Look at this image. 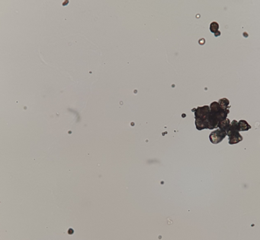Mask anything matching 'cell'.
Masks as SVG:
<instances>
[{
	"label": "cell",
	"instance_id": "6",
	"mask_svg": "<svg viewBox=\"0 0 260 240\" xmlns=\"http://www.w3.org/2000/svg\"><path fill=\"white\" fill-rule=\"evenodd\" d=\"M238 123H239V130L241 131H246L251 128L250 125L246 121H244V120H241V121H239Z\"/></svg>",
	"mask_w": 260,
	"mask_h": 240
},
{
	"label": "cell",
	"instance_id": "5",
	"mask_svg": "<svg viewBox=\"0 0 260 240\" xmlns=\"http://www.w3.org/2000/svg\"><path fill=\"white\" fill-rule=\"evenodd\" d=\"M230 124L231 123H230L229 119H225L224 121H222L218 124L217 127H219V129L225 131L227 134L229 130H230Z\"/></svg>",
	"mask_w": 260,
	"mask_h": 240
},
{
	"label": "cell",
	"instance_id": "1",
	"mask_svg": "<svg viewBox=\"0 0 260 240\" xmlns=\"http://www.w3.org/2000/svg\"><path fill=\"white\" fill-rule=\"evenodd\" d=\"M209 114V129H214L217 127L218 124L227 119V114L230 113L229 108L223 107L219 102L214 101L210 105Z\"/></svg>",
	"mask_w": 260,
	"mask_h": 240
},
{
	"label": "cell",
	"instance_id": "7",
	"mask_svg": "<svg viewBox=\"0 0 260 240\" xmlns=\"http://www.w3.org/2000/svg\"><path fill=\"white\" fill-rule=\"evenodd\" d=\"M218 29H219V25L217 23V22H212L210 25V31L213 33L215 34V36L217 35V32L218 34H220V33L218 31Z\"/></svg>",
	"mask_w": 260,
	"mask_h": 240
},
{
	"label": "cell",
	"instance_id": "3",
	"mask_svg": "<svg viewBox=\"0 0 260 240\" xmlns=\"http://www.w3.org/2000/svg\"><path fill=\"white\" fill-rule=\"evenodd\" d=\"M239 123L236 121H233L230 124V130L227 133L229 136V143L230 144H235L242 140V137L239 134Z\"/></svg>",
	"mask_w": 260,
	"mask_h": 240
},
{
	"label": "cell",
	"instance_id": "2",
	"mask_svg": "<svg viewBox=\"0 0 260 240\" xmlns=\"http://www.w3.org/2000/svg\"><path fill=\"white\" fill-rule=\"evenodd\" d=\"M195 111V125L196 128L199 131L203 129H209V114L210 107L207 105L203 107H198Z\"/></svg>",
	"mask_w": 260,
	"mask_h": 240
},
{
	"label": "cell",
	"instance_id": "9",
	"mask_svg": "<svg viewBox=\"0 0 260 240\" xmlns=\"http://www.w3.org/2000/svg\"><path fill=\"white\" fill-rule=\"evenodd\" d=\"M68 233H69V234H73V230L72 229H70L68 230Z\"/></svg>",
	"mask_w": 260,
	"mask_h": 240
},
{
	"label": "cell",
	"instance_id": "8",
	"mask_svg": "<svg viewBox=\"0 0 260 240\" xmlns=\"http://www.w3.org/2000/svg\"><path fill=\"white\" fill-rule=\"evenodd\" d=\"M219 104L224 108H229V104H230V101L227 98H223V99H220L219 100Z\"/></svg>",
	"mask_w": 260,
	"mask_h": 240
},
{
	"label": "cell",
	"instance_id": "4",
	"mask_svg": "<svg viewBox=\"0 0 260 240\" xmlns=\"http://www.w3.org/2000/svg\"><path fill=\"white\" fill-rule=\"evenodd\" d=\"M227 135V134L225 131H222V130L218 128L217 130L214 131V132H212L210 134L209 139H210V140H211V142L212 143L217 144L220 142H221L225 138V137Z\"/></svg>",
	"mask_w": 260,
	"mask_h": 240
}]
</instances>
